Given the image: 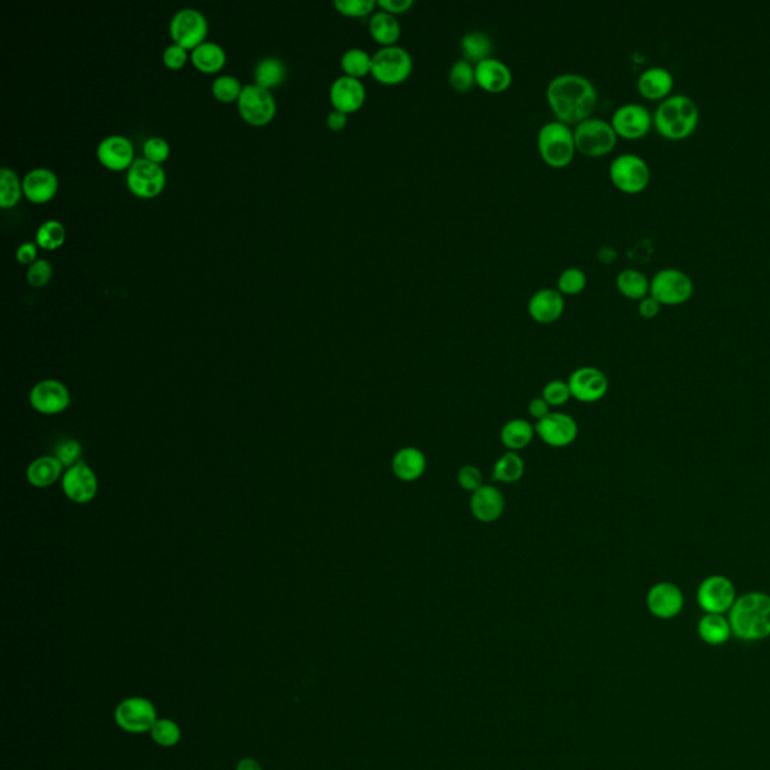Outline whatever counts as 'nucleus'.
I'll use <instances>...</instances> for the list:
<instances>
[{
    "instance_id": "7c9ffc66",
    "label": "nucleus",
    "mask_w": 770,
    "mask_h": 770,
    "mask_svg": "<svg viewBox=\"0 0 770 770\" xmlns=\"http://www.w3.org/2000/svg\"><path fill=\"white\" fill-rule=\"evenodd\" d=\"M62 464L56 457L42 456L40 459L33 460L28 468L29 484L35 488H49L56 484L62 473Z\"/></svg>"
},
{
    "instance_id": "5fc2aeb1",
    "label": "nucleus",
    "mask_w": 770,
    "mask_h": 770,
    "mask_svg": "<svg viewBox=\"0 0 770 770\" xmlns=\"http://www.w3.org/2000/svg\"><path fill=\"white\" fill-rule=\"evenodd\" d=\"M37 244L32 241L23 242V244H20L19 249H17V259L22 262V264H32L37 260Z\"/></svg>"
},
{
    "instance_id": "864d4df0",
    "label": "nucleus",
    "mask_w": 770,
    "mask_h": 770,
    "mask_svg": "<svg viewBox=\"0 0 770 770\" xmlns=\"http://www.w3.org/2000/svg\"><path fill=\"white\" fill-rule=\"evenodd\" d=\"M661 307L662 305L659 301L655 300L652 295H648L646 298H643V300H639V316H643L644 320H653V318H657V316L659 315Z\"/></svg>"
},
{
    "instance_id": "aec40b11",
    "label": "nucleus",
    "mask_w": 770,
    "mask_h": 770,
    "mask_svg": "<svg viewBox=\"0 0 770 770\" xmlns=\"http://www.w3.org/2000/svg\"><path fill=\"white\" fill-rule=\"evenodd\" d=\"M330 100L334 109L343 113H354L360 110L366 101V87L358 78L340 76L330 87Z\"/></svg>"
},
{
    "instance_id": "a19ab883",
    "label": "nucleus",
    "mask_w": 770,
    "mask_h": 770,
    "mask_svg": "<svg viewBox=\"0 0 770 770\" xmlns=\"http://www.w3.org/2000/svg\"><path fill=\"white\" fill-rule=\"evenodd\" d=\"M65 228L64 224L60 223L59 220H47L38 228L37 231V244L42 249H58L62 246L65 241Z\"/></svg>"
},
{
    "instance_id": "0eeeda50",
    "label": "nucleus",
    "mask_w": 770,
    "mask_h": 770,
    "mask_svg": "<svg viewBox=\"0 0 770 770\" xmlns=\"http://www.w3.org/2000/svg\"><path fill=\"white\" fill-rule=\"evenodd\" d=\"M650 178H652L650 166L639 154L626 152L611 161V183L614 184L621 192L630 193V195L643 192L650 183Z\"/></svg>"
},
{
    "instance_id": "f3484780",
    "label": "nucleus",
    "mask_w": 770,
    "mask_h": 770,
    "mask_svg": "<svg viewBox=\"0 0 770 770\" xmlns=\"http://www.w3.org/2000/svg\"><path fill=\"white\" fill-rule=\"evenodd\" d=\"M536 433L548 446L567 447L578 437V424L565 412H549L539 420Z\"/></svg>"
},
{
    "instance_id": "2f4dec72",
    "label": "nucleus",
    "mask_w": 770,
    "mask_h": 770,
    "mask_svg": "<svg viewBox=\"0 0 770 770\" xmlns=\"http://www.w3.org/2000/svg\"><path fill=\"white\" fill-rule=\"evenodd\" d=\"M536 428L524 419H513L503 426L502 442L511 451L522 450L533 441Z\"/></svg>"
},
{
    "instance_id": "9d476101",
    "label": "nucleus",
    "mask_w": 770,
    "mask_h": 770,
    "mask_svg": "<svg viewBox=\"0 0 770 770\" xmlns=\"http://www.w3.org/2000/svg\"><path fill=\"white\" fill-rule=\"evenodd\" d=\"M738 593L733 581L722 575H711L697 590V602L706 614H725L733 608Z\"/></svg>"
},
{
    "instance_id": "cd10ccee",
    "label": "nucleus",
    "mask_w": 770,
    "mask_h": 770,
    "mask_svg": "<svg viewBox=\"0 0 770 770\" xmlns=\"http://www.w3.org/2000/svg\"><path fill=\"white\" fill-rule=\"evenodd\" d=\"M369 32L375 41L383 47L396 46L401 38L402 28L396 15L385 11H375L369 19Z\"/></svg>"
},
{
    "instance_id": "412c9836",
    "label": "nucleus",
    "mask_w": 770,
    "mask_h": 770,
    "mask_svg": "<svg viewBox=\"0 0 770 770\" xmlns=\"http://www.w3.org/2000/svg\"><path fill=\"white\" fill-rule=\"evenodd\" d=\"M96 157L101 165L109 169H127L134 161V146L132 141L122 134H110L100 141L96 148Z\"/></svg>"
},
{
    "instance_id": "2eb2a0df",
    "label": "nucleus",
    "mask_w": 770,
    "mask_h": 770,
    "mask_svg": "<svg viewBox=\"0 0 770 770\" xmlns=\"http://www.w3.org/2000/svg\"><path fill=\"white\" fill-rule=\"evenodd\" d=\"M567 384H569L572 397L584 403L601 401L606 396L610 388L606 375L592 366L575 370L574 374L570 375Z\"/></svg>"
},
{
    "instance_id": "58836bf2",
    "label": "nucleus",
    "mask_w": 770,
    "mask_h": 770,
    "mask_svg": "<svg viewBox=\"0 0 770 770\" xmlns=\"http://www.w3.org/2000/svg\"><path fill=\"white\" fill-rule=\"evenodd\" d=\"M22 192H23V183H20V178L14 170L10 169V168H2L0 170V206L2 208L14 206L20 201Z\"/></svg>"
},
{
    "instance_id": "09e8293b",
    "label": "nucleus",
    "mask_w": 770,
    "mask_h": 770,
    "mask_svg": "<svg viewBox=\"0 0 770 770\" xmlns=\"http://www.w3.org/2000/svg\"><path fill=\"white\" fill-rule=\"evenodd\" d=\"M457 484L464 491H468L471 494L476 493L485 485L484 475L477 467L464 466L457 473Z\"/></svg>"
},
{
    "instance_id": "a878e982",
    "label": "nucleus",
    "mask_w": 770,
    "mask_h": 770,
    "mask_svg": "<svg viewBox=\"0 0 770 770\" xmlns=\"http://www.w3.org/2000/svg\"><path fill=\"white\" fill-rule=\"evenodd\" d=\"M428 460L417 447H403L393 456L392 471L402 482H415L424 475Z\"/></svg>"
},
{
    "instance_id": "c85d7f7f",
    "label": "nucleus",
    "mask_w": 770,
    "mask_h": 770,
    "mask_svg": "<svg viewBox=\"0 0 770 770\" xmlns=\"http://www.w3.org/2000/svg\"><path fill=\"white\" fill-rule=\"evenodd\" d=\"M697 632L700 639L709 646H722L727 643L733 630L724 614H704L698 621Z\"/></svg>"
},
{
    "instance_id": "3c124183",
    "label": "nucleus",
    "mask_w": 770,
    "mask_h": 770,
    "mask_svg": "<svg viewBox=\"0 0 770 770\" xmlns=\"http://www.w3.org/2000/svg\"><path fill=\"white\" fill-rule=\"evenodd\" d=\"M187 49H186V47L179 46L177 42L166 47L165 51H163V60H165V64L168 65L169 68H181V67L187 62Z\"/></svg>"
},
{
    "instance_id": "37998d69",
    "label": "nucleus",
    "mask_w": 770,
    "mask_h": 770,
    "mask_svg": "<svg viewBox=\"0 0 770 770\" xmlns=\"http://www.w3.org/2000/svg\"><path fill=\"white\" fill-rule=\"evenodd\" d=\"M336 10L340 14L352 17V19H363L367 15L374 14L378 8V2L375 0H336L334 2Z\"/></svg>"
},
{
    "instance_id": "dca6fc26",
    "label": "nucleus",
    "mask_w": 770,
    "mask_h": 770,
    "mask_svg": "<svg viewBox=\"0 0 770 770\" xmlns=\"http://www.w3.org/2000/svg\"><path fill=\"white\" fill-rule=\"evenodd\" d=\"M646 603L657 619L671 621L684 611V596L675 584L657 583L648 590Z\"/></svg>"
},
{
    "instance_id": "a211bd4d",
    "label": "nucleus",
    "mask_w": 770,
    "mask_h": 770,
    "mask_svg": "<svg viewBox=\"0 0 770 770\" xmlns=\"http://www.w3.org/2000/svg\"><path fill=\"white\" fill-rule=\"evenodd\" d=\"M62 488L71 502L85 504L94 500L98 493V480L94 471L85 464L78 462L65 473Z\"/></svg>"
},
{
    "instance_id": "4be33fe9",
    "label": "nucleus",
    "mask_w": 770,
    "mask_h": 770,
    "mask_svg": "<svg viewBox=\"0 0 770 770\" xmlns=\"http://www.w3.org/2000/svg\"><path fill=\"white\" fill-rule=\"evenodd\" d=\"M565 312V296L558 289L542 287L529 301V313L539 324H552Z\"/></svg>"
},
{
    "instance_id": "4468645a",
    "label": "nucleus",
    "mask_w": 770,
    "mask_h": 770,
    "mask_svg": "<svg viewBox=\"0 0 770 770\" xmlns=\"http://www.w3.org/2000/svg\"><path fill=\"white\" fill-rule=\"evenodd\" d=\"M611 125L617 136L635 140L650 131L653 127V114L646 105L628 103L615 109L611 118Z\"/></svg>"
},
{
    "instance_id": "6e6552de",
    "label": "nucleus",
    "mask_w": 770,
    "mask_h": 770,
    "mask_svg": "<svg viewBox=\"0 0 770 770\" xmlns=\"http://www.w3.org/2000/svg\"><path fill=\"white\" fill-rule=\"evenodd\" d=\"M114 724L125 733H149L159 720L154 702L145 697H128L119 702L113 713Z\"/></svg>"
},
{
    "instance_id": "79ce46f5",
    "label": "nucleus",
    "mask_w": 770,
    "mask_h": 770,
    "mask_svg": "<svg viewBox=\"0 0 770 770\" xmlns=\"http://www.w3.org/2000/svg\"><path fill=\"white\" fill-rule=\"evenodd\" d=\"M585 286H587V274L576 267L566 268L557 280V289L563 295H578Z\"/></svg>"
},
{
    "instance_id": "603ef678",
    "label": "nucleus",
    "mask_w": 770,
    "mask_h": 770,
    "mask_svg": "<svg viewBox=\"0 0 770 770\" xmlns=\"http://www.w3.org/2000/svg\"><path fill=\"white\" fill-rule=\"evenodd\" d=\"M414 6L412 0H378L379 10L385 11L388 14H403Z\"/></svg>"
},
{
    "instance_id": "6ab92c4d",
    "label": "nucleus",
    "mask_w": 770,
    "mask_h": 770,
    "mask_svg": "<svg viewBox=\"0 0 770 770\" xmlns=\"http://www.w3.org/2000/svg\"><path fill=\"white\" fill-rule=\"evenodd\" d=\"M69 392L64 384L55 379L38 383L31 392V405L41 414H59L69 405Z\"/></svg>"
},
{
    "instance_id": "c756f323",
    "label": "nucleus",
    "mask_w": 770,
    "mask_h": 770,
    "mask_svg": "<svg viewBox=\"0 0 770 770\" xmlns=\"http://www.w3.org/2000/svg\"><path fill=\"white\" fill-rule=\"evenodd\" d=\"M615 285L621 295H625L630 300L639 301L650 295V280L639 269H621V273L617 274Z\"/></svg>"
},
{
    "instance_id": "39448f33",
    "label": "nucleus",
    "mask_w": 770,
    "mask_h": 770,
    "mask_svg": "<svg viewBox=\"0 0 770 770\" xmlns=\"http://www.w3.org/2000/svg\"><path fill=\"white\" fill-rule=\"evenodd\" d=\"M576 150L585 157L599 159L610 154L617 143V134L611 122L601 118H588L575 125Z\"/></svg>"
},
{
    "instance_id": "7ed1b4c3",
    "label": "nucleus",
    "mask_w": 770,
    "mask_h": 770,
    "mask_svg": "<svg viewBox=\"0 0 770 770\" xmlns=\"http://www.w3.org/2000/svg\"><path fill=\"white\" fill-rule=\"evenodd\" d=\"M700 122V109L691 96L675 94L661 101L653 114L657 131L670 140H682L691 136Z\"/></svg>"
},
{
    "instance_id": "c9c22d12",
    "label": "nucleus",
    "mask_w": 770,
    "mask_h": 770,
    "mask_svg": "<svg viewBox=\"0 0 770 770\" xmlns=\"http://www.w3.org/2000/svg\"><path fill=\"white\" fill-rule=\"evenodd\" d=\"M286 77V68L285 64L278 58L268 56L256 64L255 67V80L256 85L271 89V87L278 86L280 83Z\"/></svg>"
},
{
    "instance_id": "1a4fd4ad",
    "label": "nucleus",
    "mask_w": 770,
    "mask_h": 770,
    "mask_svg": "<svg viewBox=\"0 0 770 770\" xmlns=\"http://www.w3.org/2000/svg\"><path fill=\"white\" fill-rule=\"evenodd\" d=\"M693 294V278L682 269H659L650 280V295L661 305L684 304Z\"/></svg>"
},
{
    "instance_id": "b1692460",
    "label": "nucleus",
    "mask_w": 770,
    "mask_h": 770,
    "mask_svg": "<svg viewBox=\"0 0 770 770\" xmlns=\"http://www.w3.org/2000/svg\"><path fill=\"white\" fill-rule=\"evenodd\" d=\"M506 507L504 495L500 489L491 485H484L476 493L471 494L470 511L476 520L491 524L500 520Z\"/></svg>"
},
{
    "instance_id": "f03ea898",
    "label": "nucleus",
    "mask_w": 770,
    "mask_h": 770,
    "mask_svg": "<svg viewBox=\"0 0 770 770\" xmlns=\"http://www.w3.org/2000/svg\"><path fill=\"white\" fill-rule=\"evenodd\" d=\"M734 637L742 641H761L770 637V594L745 593L734 602L729 612Z\"/></svg>"
},
{
    "instance_id": "ea45409f",
    "label": "nucleus",
    "mask_w": 770,
    "mask_h": 770,
    "mask_svg": "<svg viewBox=\"0 0 770 770\" xmlns=\"http://www.w3.org/2000/svg\"><path fill=\"white\" fill-rule=\"evenodd\" d=\"M448 82L457 92H468L476 85V67L470 60L459 59L451 65L448 71Z\"/></svg>"
},
{
    "instance_id": "49530a36",
    "label": "nucleus",
    "mask_w": 770,
    "mask_h": 770,
    "mask_svg": "<svg viewBox=\"0 0 770 770\" xmlns=\"http://www.w3.org/2000/svg\"><path fill=\"white\" fill-rule=\"evenodd\" d=\"M82 456V446L76 439H64L55 448V457L64 467L77 466L78 459Z\"/></svg>"
},
{
    "instance_id": "f257e3e1",
    "label": "nucleus",
    "mask_w": 770,
    "mask_h": 770,
    "mask_svg": "<svg viewBox=\"0 0 770 770\" xmlns=\"http://www.w3.org/2000/svg\"><path fill=\"white\" fill-rule=\"evenodd\" d=\"M547 101L557 121L567 125H578L597 104V91L587 77L581 74L565 73L552 78L547 87Z\"/></svg>"
},
{
    "instance_id": "c03bdc74",
    "label": "nucleus",
    "mask_w": 770,
    "mask_h": 770,
    "mask_svg": "<svg viewBox=\"0 0 770 770\" xmlns=\"http://www.w3.org/2000/svg\"><path fill=\"white\" fill-rule=\"evenodd\" d=\"M241 91V83H240V80L235 76H231V74L219 76L213 82V94H214L217 100L224 101V103L238 100V96H240Z\"/></svg>"
},
{
    "instance_id": "e433bc0d",
    "label": "nucleus",
    "mask_w": 770,
    "mask_h": 770,
    "mask_svg": "<svg viewBox=\"0 0 770 770\" xmlns=\"http://www.w3.org/2000/svg\"><path fill=\"white\" fill-rule=\"evenodd\" d=\"M340 67L345 76L361 80L367 74L372 73V55L363 49L354 47L343 53Z\"/></svg>"
},
{
    "instance_id": "9b49d317",
    "label": "nucleus",
    "mask_w": 770,
    "mask_h": 770,
    "mask_svg": "<svg viewBox=\"0 0 770 770\" xmlns=\"http://www.w3.org/2000/svg\"><path fill=\"white\" fill-rule=\"evenodd\" d=\"M127 184L128 188L136 196L145 197V199L157 196L165 188V169L159 163L148 160L145 157L136 159L128 168Z\"/></svg>"
},
{
    "instance_id": "5701e85b",
    "label": "nucleus",
    "mask_w": 770,
    "mask_h": 770,
    "mask_svg": "<svg viewBox=\"0 0 770 770\" xmlns=\"http://www.w3.org/2000/svg\"><path fill=\"white\" fill-rule=\"evenodd\" d=\"M476 85L491 94H500L511 87L513 74L509 65L497 58H488L476 64Z\"/></svg>"
},
{
    "instance_id": "423d86ee",
    "label": "nucleus",
    "mask_w": 770,
    "mask_h": 770,
    "mask_svg": "<svg viewBox=\"0 0 770 770\" xmlns=\"http://www.w3.org/2000/svg\"><path fill=\"white\" fill-rule=\"evenodd\" d=\"M414 68L410 51L401 46L381 47L372 55V76L387 86L399 85L410 77Z\"/></svg>"
},
{
    "instance_id": "4c0bfd02",
    "label": "nucleus",
    "mask_w": 770,
    "mask_h": 770,
    "mask_svg": "<svg viewBox=\"0 0 770 770\" xmlns=\"http://www.w3.org/2000/svg\"><path fill=\"white\" fill-rule=\"evenodd\" d=\"M149 736L159 747H174L181 742L183 729L169 718H159L156 724L152 725Z\"/></svg>"
},
{
    "instance_id": "bb28decb",
    "label": "nucleus",
    "mask_w": 770,
    "mask_h": 770,
    "mask_svg": "<svg viewBox=\"0 0 770 770\" xmlns=\"http://www.w3.org/2000/svg\"><path fill=\"white\" fill-rule=\"evenodd\" d=\"M58 177L47 168L29 170L23 179V192L29 201L35 204L50 201L58 192Z\"/></svg>"
},
{
    "instance_id": "20e7f679",
    "label": "nucleus",
    "mask_w": 770,
    "mask_h": 770,
    "mask_svg": "<svg viewBox=\"0 0 770 770\" xmlns=\"http://www.w3.org/2000/svg\"><path fill=\"white\" fill-rule=\"evenodd\" d=\"M538 149L548 166L556 169L566 168L576 152L574 128L560 121L545 123L538 132Z\"/></svg>"
},
{
    "instance_id": "4d7b16f0",
    "label": "nucleus",
    "mask_w": 770,
    "mask_h": 770,
    "mask_svg": "<svg viewBox=\"0 0 770 770\" xmlns=\"http://www.w3.org/2000/svg\"><path fill=\"white\" fill-rule=\"evenodd\" d=\"M347 123L348 114L343 113L340 110H331L329 116H327V125H329L330 130H333V131H340V130L347 127Z\"/></svg>"
},
{
    "instance_id": "f8f14e48",
    "label": "nucleus",
    "mask_w": 770,
    "mask_h": 770,
    "mask_svg": "<svg viewBox=\"0 0 770 770\" xmlns=\"http://www.w3.org/2000/svg\"><path fill=\"white\" fill-rule=\"evenodd\" d=\"M238 110L251 125H264L276 113V100L269 89L259 85H244L238 96Z\"/></svg>"
},
{
    "instance_id": "393cba45",
    "label": "nucleus",
    "mask_w": 770,
    "mask_h": 770,
    "mask_svg": "<svg viewBox=\"0 0 770 770\" xmlns=\"http://www.w3.org/2000/svg\"><path fill=\"white\" fill-rule=\"evenodd\" d=\"M675 86V77L664 67H650L639 74L637 80L639 92L648 100H666Z\"/></svg>"
},
{
    "instance_id": "6e6d98bb",
    "label": "nucleus",
    "mask_w": 770,
    "mask_h": 770,
    "mask_svg": "<svg viewBox=\"0 0 770 770\" xmlns=\"http://www.w3.org/2000/svg\"><path fill=\"white\" fill-rule=\"evenodd\" d=\"M549 408L551 406L548 405L547 401L543 399V397H536V399H531L529 403V412L533 419L542 420L549 414Z\"/></svg>"
},
{
    "instance_id": "72a5a7b5",
    "label": "nucleus",
    "mask_w": 770,
    "mask_h": 770,
    "mask_svg": "<svg viewBox=\"0 0 770 770\" xmlns=\"http://www.w3.org/2000/svg\"><path fill=\"white\" fill-rule=\"evenodd\" d=\"M192 60L195 67L204 73H215L226 62V51L217 42L204 41L193 49Z\"/></svg>"
},
{
    "instance_id": "de8ad7c7",
    "label": "nucleus",
    "mask_w": 770,
    "mask_h": 770,
    "mask_svg": "<svg viewBox=\"0 0 770 770\" xmlns=\"http://www.w3.org/2000/svg\"><path fill=\"white\" fill-rule=\"evenodd\" d=\"M143 154L148 160L160 165L170 154L169 141L160 136H152L143 143Z\"/></svg>"
},
{
    "instance_id": "473e14b6",
    "label": "nucleus",
    "mask_w": 770,
    "mask_h": 770,
    "mask_svg": "<svg viewBox=\"0 0 770 770\" xmlns=\"http://www.w3.org/2000/svg\"><path fill=\"white\" fill-rule=\"evenodd\" d=\"M460 49L464 58L471 64H479L482 60L493 58L494 42L488 33L482 31H471L460 40Z\"/></svg>"
},
{
    "instance_id": "bf43d9fd",
    "label": "nucleus",
    "mask_w": 770,
    "mask_h": 770,
    "mask_svg": "<svg viewBox=\"0 0 770 770\" xmlns=\"http://www.w3.org/2000/svg\"><path fill=\"white\" fill-rule=\"evenodd\" d=\"M615 256H617V253H615L614 249H611V247H602V249H599V251H597V258H599L602 262H611V260L615 259Z\"/></svg>"
},
{
    "instance_id": "13d9d810",
    "label": "nucleus",
    "mask_w": 770,
    "mask_h": 770,
    "mask_svg": "<svg viewBox=\"0 0 770 770\" xmlns=\"http://www.w3.org/2000/svg\"><path fill=\"white\" fill-rule=\"evenodd\" d=\"M235 770H264V767H262V765L256 758L244 756V758L238 761Z\"/></svg>"
},
{
    "instance_id": "a18cd8bd",
    "label": "nucleus",
    "mask_w": 770,
    "mask_h": 770,
    "mask_svg": "<svg viewBox=\"0 0 770 770\" xmlns=\"http://www.w3.org/2000/svg\"><path fill=\"white\" fill-rule=\"evenodd\" d=\"M542 397L549 406L566 405L572 397L569 384L560 381V379H554L543 387Z\"/></svg>"
},
{
    "instance_id": "ddd939ff",
    "label": "nucleus",
    "mask_w": 770,
    "mask_h": 770,
    "mask_svg": "<svg viewBox=\"0 0 770 770\" xmlns=\"http://www.w3.org/2000/svg\"><path fill=\"white\" fill-rule=\"evenodd\" d=\"M169 31L177 44L193 50L205 40L208 33V22L201 11L195 8H183L177 11L170 20Z\"/></svg>"
},
{
    "instance_id": "8fccbe9b",
    "label": "nucleus",
    "mask_w": 770,
    "mask_h": 770,
    "mask_svg": "<svg viewBox=\"0 0 770 770\" xmlns=\"http://www.w3.org/2000/svg\"><path fill=\"white\" fill-rule=\"evenodd\" d=\"M51 264L47 259H37L29 265L28 282L35 287H41L50 282Z\"/></svg>"
},
{
    "instance_id": "f704fd0d",
    "label": "nucleus",
    "mask_w": 770,
    "mask_h": 770,
    "mask_svg": "<svg viewBox=\"0 0 770 770\" xmlns=\"http://www.w3.org/2000/svg\"><path fill=\"white\" fill-rule=\"evenodd\" d=\"M524 459L516 451H507L495 462L493 479L502 484H516L524 477Z\"/></svg>"
}]
</instances>
